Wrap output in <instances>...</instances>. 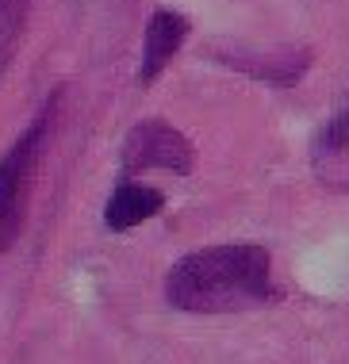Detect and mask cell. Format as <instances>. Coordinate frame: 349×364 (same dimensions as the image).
<instances>
[{
  "label": "cell",
  "mask_w": 349,
  "mask_h": 364,
  "mask_svg": "<svg viewBox=\"0 0 349 364\" xmlns=\"http://www.w3.org/2000/svg\"><path fill=\"white\" fill-rule=\"evenodd\" d=\"M276 295L273 261L261 245H207L184 253L165 272V299L184 314H234L261 307Z\"/></svg>",
  "instance_id": "1"
},
{
  "label": "cell",
  "mask_w": 349,
  "mask_h": 364,
  "mask_svg": "<svg viewBox=\"0 0 349 364\" xmlns=\"http://www.w3.org/2000/svg\"><path fill=\"white\" fill-rule=\"evenodd\" d=\"M58 100H62V92L50 96L46 107L38 112V119L19 134L12 150L0 157V253L12 250V242L19 238V230H24L35 169H38V157H43L46 134H50V127H54Z\"/></svg>",
  "instance_id": "2"
},
{
  "label": "cell",
  "mask_w": 349,
  "mask_h": 364,
  "mask_svg": "<svg viewBox=\"0 0 349 364\" xmlns=\"http://www.w3.org/2000/svg\"><path fill=\"white\" fill-rule=\"evenodd\" d=\"M123 173H146V169H165L177 176H188L192 169V146L173 123L165 119H142L127 131L123 150H119Z\"/></svg>",
  "instance_id": "3"
},
{
  "label": "cell",
  "mask_w": 349,
  "mask_h": 364,
  "mask_svg": "<svg viewBox=\"0 0 349 364\" xmlns=\"http://www.w3.org/2000/svg\"><path fill=\"white\" fill-rule=\"evenodd\" d=\"M188 38V19L177 8H154V16L146 19L142 35V62H138V85H154L162 70L177 58V50Z\"/></svg>",
  "instance_id": "4"
},
{
  "label": "cell",
  "mask_w": 349,
  "mask_h": 364,
  "mask_svg": "<svg viewBox=\"0 0 349 364\" xmlns=\"http://www.w3.org/2000/svg\"><path fill=\"white\" fill-rule=\"evenodd\" d=\"M311 169L318 184L334 192H349V100L330 115V123L318 127L311 142Z\"/></svg>",
  "instance_id": "5"
},
{
  "label": "cell",
  "mask_w": 349,
  "mask_h": 364,
  "mask_svg": "<svg viewBox=\"0 0 349 364\" xmlns=\"http://www.w3.org/2000/svg\"><path fill=\"white\" fill-rule=\"evenodd\" d=\"M162 208H165L162 188H154V184H138V181H123L112 196H108L104 230L127 234V230H135V226H142L146 219L162 215Z\"/></svg>",
  "instance_id": "6"
},
{
  "label": "cell",
  "mask_w": 349,
  "mask_h": 364,
  "mask_svg": "<svg viewBox=\"0 0 349 364\" xmlns=\"http://www.w3.org/2000/svg\"><path fill=\"white\" fill-rule=\"evenodd\" d=\"M27 12H31V0H0V81L27 27Z\"/></svg>",
  "instance_id": "7"
}]
</instances>
